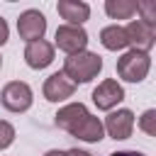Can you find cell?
Here are the masks:
<instances>
[{"label":"cell","mask_w":156,"mask_h":156,"mask_svg":"<svg viewBox=\"0 0 156 156\" xmlns=\"http://www.w3.org/2000/svg\"><path fill=\"white\" fill-rule=\"evenodd\" d=\"M100 71H102V58L98 54H93V51H78V54H73V56H68L63 61V71L61 73L73 85H78V83L93 80Z\"/></svg>","instance_id":"obj_1"},{"label":"cell","mask_w":156,"mask_h":156,"mask_svg":"<svg viewBox=\"0 0 156 156\" xmlns=\"http://www.w3.org/2000/svg\"><path fill=\"white\" fill-rule=\"evenodd\" d=\"M151 68V56L136 49H129L122 54V58H117V76L127 83H141L149 76Z\"/></svg>","instance_id":"obj_2"},{"label":"cell","mask_w":156,"mask_h":156,"mask_svg":"<svg viewBox=\"0 0 156 156\" xmlns=\"http://www.w3.org/2000/svg\"><path fill=\"white\" fill-rule=\"evenodd\" d=\"M32 100H34L32 88L24 80H10L0 93V102L10 112H27L32 107Z\"/></svg>","instance_id":"obj_3"},{"label":"cell","mask_w":156,"mask_h":156,"mask_svg":"<svg viewBox=\"0 0 156 156\" xmlns=\"http://www.w3.org/2000/svg\"><path fill=\"white\" fill-rule=\"evenodd\" d=\"M56 46L61 51H66L68 56L78 54V51H85L88 46V32L83 27H73V24H61L56 29Z\"/></svg>","instance_id":"obj_4"},{"label":"cell","mask_w":156,"mask_h":156,"mask_svg":"<svg viewBox=\"0 0 156 156\" xmlns=\"http://www.w3.org/2000/svg\"><path fill=\"white\" fill-rule=\"evenodd\" d=\"M17 32H20V37L27 44L44 39V32H46V17H44V12H39V10H24L17 17Z\"/></svg>","instance_id":"obj_5"},{"label":"cell","mask_w":156,"mask_h":156,"mask_svg":"<svg viewBox=\"0 0 156 156\" xmlns=\"http://www.w3.org/2000/svg\"><path fill=\"white\" fill-rule=\"evenodd\" d=\"M124 32H127L129 46L136 49V51H144V54H149V49H151L154 41H156V27H154V24H146V22H141V20H132V22L124 27Z\"/></svg>","instance_id":"obj_6"},{"label":"cell","mask_w":156,"mask_h":156,"mask_svg":"<svg viewBox=\"0 0 156 156\" xmlns=\"http://www.w3.org/2000/svg\"><path fill=\"white\" fill-rule=\"evenodd\" d=\"M105 132L112 136V139H129L132 136V129H134V112L122 107V110H115L105 117Z\"/></svg>","instance_id":"obj_7"},{"label":"cell","mask_w":156,"mask_h":156,"mask_svg":"<svg viewBox=\"0 0 156 156\" xmlns=\"http://www.w3.org/2000/svg\"><path fill=\"white\" fill-rule=\"evenodd\" d=\"M124 100V88L115 80V78H105L95 90H93V102L98 105V110H112L115 105H119Z\"/></svg>","instance_id":"obj_8"},{"label":"cell","mask_w":156,"mask_h":156,"mask_svg":"<svg viewBox=\"0 0 156 156\" xmlns=\"http://www.w3.org/2000/svg\"><path fill=\"white\" fill-rule=\"evenodd\" d=\"M24 61H27V66L34 68V71L46 68V66L54 61V44H49L46 39L29 41V44L24 46Z\"/></svg>","instance_id":"obj_9"},{"label":"cell","mask_w":156,"mask_h":156,"mask_svg":"<svg viewBox=\"0 0 156 156\" xmlns=\"http://www.w3.org/2000/svg\"><path fill=\"white\" fill-rule=\"evenodd\" d=\"M44 98L49 102H63L68 100L73 93H76V85L63 76V73H51L46 80H44V88H41Z\"/></svg>","instance_id":"obj_10"},{"label":"cell","mask_w":156,"mask_h":156,"mask_svg":"<svg viewBox=\"0 0 156 156\" xmlns=\"http://www.w3.org/2000/svg\"><path fill=\"white\" fill-rule=\"evenodd\" d=\"M90 112H88V107L83 105V102H71V105H63L58 112H56V127L58 129H63V132H73L85 117H88Z\"/></svg>","instance_id":"obj_11"},{"label":"cell","mask_w":156,"mask_h":156,"mask_svg":"<svg viewBox=\"0 0 156 156\" xmlns=\"http://www.w3.org/2000/svg\"><path fill=\"white\" fill-rule=\"evenodd\" d=\"M56 10L66 20V24H73V27H80L90 17V5L83 0H58Z\"/></svg>","instance_id":"obj_12"},{"label":"cell","mask_w":156,"mask_h":156,"mask_svg":"<svg viewBox=\"0 0 156 156\" xmlns=\"http://www.w3.org/2000/svg\"><path fill=\"white\" fill-rule=\"evenodd\" d=\"M71 136H78V139H83V141H90V144H98L102 136H105V127H102V122H100V117H95V115H88L73 132H71Z\"/></svg>","instance_id":"obj_13"},{"label":"cell","mask_w":156,"mask_h":156,"mask_svg":"<svg viewBox=\"0 0 156 156\" xmlns=\"http://www.w3.org/2000/svg\"><path fill=\"white\" fill-rule=\"evenodd\" d=\"M100 44H102L107 51H122V49H127L129 41H127V32H124V27H119V24H110V27H105V29L100 32Z\"/></svg>","instance_id":"obj_14"},{"label":"cell","mask_w":156,"mask_h":156,"mask_svg":"<svg viewBox=\"0 0 156 156\" xmlns=\"http://www.w3.org/2000/svg\"><path fill=\"white\" fill-rule=\"evenodd\" d=\"M105 12L112 20H129L136 12V2L134 0H105Z\"/></svg>","instance_id":"obj_15"},{"label":"cell","mask_w":156,"mask_h":156,"mask_svg":"<svg viewBox=\"0 0 156 156\" xmlns=\"http://www.w3.org/2000/svg\"><path fill=\"white\" fill-rule=\"evenodd\" d=\"M139 129L149 136H156V110H146L139 117Z\"/></svg>","instance_id":"obj_16"},{"label":"cell","mask_w":156,"mask_h":156,"mask_svg":"<svg viewBox=\"0 0 156 156\" xmlns=\"http://www.w3.org/2000/svg\"><path fill=\"white\" fill-rule=\"evenodd\" d=\"M136 12H141V22L156 27V5H154V2H149V0L136 2Z\"/></svg>","instance_id":"obj_17"},{"label":"cell","mask_w":156,"mask_h":156,"mask_svg":"<svg viewBox=\"0 0 156 156\" xmlns=\"http://www.w3.org/2000/svg\"><path fill=\"white\" fill-rule=\"evenodd\" d=\"M12 141H15V127H12L10 122L0 119V151H2V149H7Z\"/></svg>","instance_id":"obj_18"},{"label":"cell","mask_w":156,"mask_h":156,"mask_svg":"<svg viewBox=\"0 0 156 156\" xmlns=\"http://www.w3.org/2000/svg\"><path fill=\"white\" fill-rule=\"evenodd\" d=\"M7 37H10V27H7V22L0 17V46L7 41Z\"/></svg>","instance_id":"obj_19"},{"label":"cell","mask_w":156,"mask_h":156,"mask_svg":"<svg viewBox=\"0 0 156 156\" xmlns=\"http://www.w3.org/2000/svg\"><path fill=\"white\" fill-rule=\"evenodd\" d=\"M107 156H146V154H141V151H112Z\"/></svg>","instance_id":"obj_20"},{"label":"cell","mask_w":156,"mask_h":156,"mask_svg":"<svg viewBox=\"0 0 156 156\" xmlns=\"http://www.w3.org/2000/svg\"><path fill=\"white\" fill-rule=\"evenodd\" d=\"M66 156H93V154H88L83 149H71V151H66Z\"/></svg>","instance_id":"obj_21"},{"label":"cell","mask_w":156,"mask_h":156,"mask_svg":"<svg viewBox=\"0 0 156 156\" xmlns=\"http://www.w3.org/2000/svg\"><path fill=\"white\" fill-rule=\"evenodd\" d=\"M44 156H66V151H58V149H51V151H46Z\"/></svg>","instance_id":"obj_22"},{"label":"cell","mask_w":156,"mask_h":156,"mask_svg":"<svg viewBox=\"0 0 156 156\" xmlns=\"http://www.w3.org/2000/svg\"><path fill=\"white\" fill-rule=\"evenodd\" d=\"M0 66H2V56H0Z\"/></svg>","instance_id":"obj_23"}]
</instances>
